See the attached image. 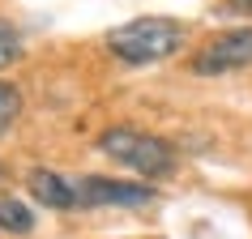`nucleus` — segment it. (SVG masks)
I'll use <instances>...</instances> for the list:
<instances>
[{
	"label": "nucleus",
	"mask_w": 252,
	"mask_h": 239,
	"mask_svg": "<svg viewBox=\"0 0 252 239\" xmlns=\"http://www.w3.org/2000/svg\"><path fill=\"white\" fill-rule=\"evenodd\" d=\"M26 188H30V197L39 201L43 209H73V205H81L77 184L64 179V175H56V171H47V167H34V171L26 175Z\"/></svg>",
	"instance_id": "5"
},
{
	"label": "nucleus",
	"mask_w": 252,
	"mask_h": 239,
	"mask_svg": "<svg viewBox=\"0 0 252 239\" xmlns=\"http://www.w3.org/2000/svg\"><path fill=\"white\" fill-rule=\"evenodd\" d=\"M77 201L81 205H150L154 188L146 179H111V175H77Z\"/></svg>",
	"instance_id": "4"
},
{
	"label": "nucleus",
	"mask_w": 252,
	"mask_h": 239,
	"mask_svg": "<svg viewBox=\"0 0 252 239\" xmlns=\"http://www.w3.org/2000/svg\"><path fill=\"white\" fill-rule=\"evenodd\" d=\"M0 231H4V235H30V231H34V213H30L26 201L0 192Z\"/></svg>",
	"instance_id": "6"
},
{
	"label": "nucleus",
	"mask_w": 252,
	"mask_h": 239,
	"mask_svg": "<svg viewBox=\"0 0 252 239\" xmlns=\"http://www.w3.org/2000/svg\"><path fill=\"white\" fill-rule=\"evenodd\" d=\"M98 154H107L111 162H120L124 171H133L137 179H162V175L175 171V162H180V154H175L162 137L154 133H141V128H133V124H116V128H107V133H98Z\"/></svg>",
	"instance_id": "2"
},
{
	"label": "nucleus",
	"mask_w": 252,
	"mask_h": 239,
	"mask_svg": "<svg viewBox=\"0 0 252 239\" xmlns=\"http://www.w3.org/2000/svg\"><path fill=\"white\" fill-rule=\"evenodd\" d=\"M4 179H9V167H4V162H0V184H4Z\"/></svg>",
	"instance_id": "9"
},
{
	"label": "nucleus",
	"mask_w": 252,
	"mask_h": 239,
	"mask_svg": "<svg viewBox=\"0 0 252 239\" xmlns=\"http://www.w3.org/2000/svg\"><path fill=\"white\" fill-rule=\"evenodd\" d=\"M248 64H252V26H226L188 56V68L197 77H222V73H239Z\"/></svg>",
	"instance_id": "3"
},
{
	"label": "nucleus",
	"mask_w": 252,
	"mask_h": 239,
	"mask_svg": "<svg viewBox=\"0 0 252 239\" xmlns=\"http://www.w3.org/2000/svg\"><path fill=\"white\" fill-rule=\"evenodd\" d=\"M17 116H22V90H17L13 81L0 77V137L17 124Z\"/></svg>",
	"instance_id": "7"
},
{
	"label": "nucleus",
	"mask_w": 252,
	"mask_h": 239,
	"mask_svg": "<svg viewBox=\"0 0 252 239\" xmlns=\"http://www.w3.org/2000/svg\"><path fill=\"white\" fill-rule=\"evenodd\" d=\"M103 43L120 64L146 68V64H158V60H171L175 52H184L188 26L175 22V17H133L124 26L107 30Z\"/></svg>",
	"instance_id": "1"
},
{
	"label": "nucleus",
	"mask_w": 252,
	"mask_h": 239,
	"mask_svg": "<svg viewBox=\"0 0 252 239\" xmlns=\"http://www.w3.org/2000/svg\"><path fill=\"white\" fill-rule=\"evenodd\" d=\"M231 4H239V9H252V0H231Z\"/></svg>",
	"instance_id": "10"
},
{
	"label": "nucleus",
	"mask_w": 252,
	"mask_h": 239,
	"mask_svg": "<svg viewBox=\"0 0 252 239\" xmlns=\"http://www.w3.org/2000/svg\"><path fill=\"white\" fill-rule=\"evenodd\" d=\"M22 56H26V47H22V34H17V26L0 17V73H4V68H13Z\"/></svg>",
	"instance_id": "8"
}]
</instances>
